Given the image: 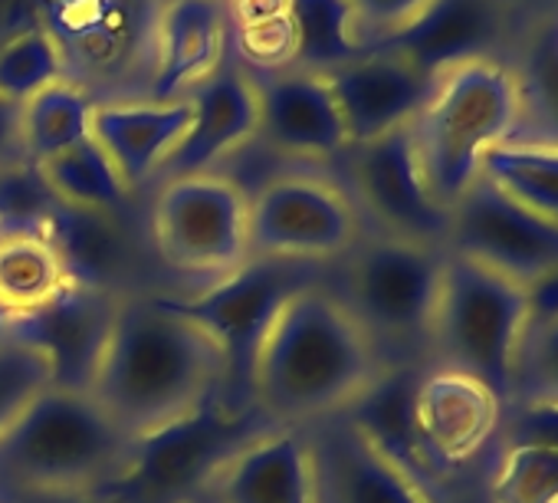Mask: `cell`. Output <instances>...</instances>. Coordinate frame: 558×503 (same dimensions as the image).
<instances>
[{"mask_svg": "<svg viewBox=\"0 0 558 503\" xmlns=\"http://www.w3.org/2000/svg\"><path fill=\"white\" fill-rule=\"evenodd\" d=\"M47 385H50V369L40 352H34L17 339L0 343V431Z\"/></svg>", "mask_w": 558, "mask_h": 503, "instance_id": "d590c367", "label": "cell"}, {"mask_svg": "<svg viewBox=\"0 0 558 503\" xmlns=\"http://www.w3.org/2000/svg\"><path fill=\"white\" fill-rule=\"evenodd\" d=\"M8 330H11V316L0 310V343H8Z\"/></svg>", "mask_w": 558, "mask_h": 503, "instance_id": "60d3db41", "label": "cell"}, {"mask_svg": "<svg viewBox=\"0 0 558 503\" xmlns=\"http://www.w3.org/2000/svg\"><path fill=\"white\" fill-rule=\"evenodd\" d=\"M129 438L76 388L47 385L0 431V503L50 490H109L129 464Z\"/></svg>", "mask_w": 558, "mask_h": 503, "instance_id": "3957f363", "label": "cell"}, {"mask_svg": "<svg viewBox=\"0 0 558 503\" xmlns=\"http://www.w3.org/2000/svg\"><path fill=\"white\" fill-rule=\"evenodd\" d=\"M293 67L310 73H332L365 53L355 17L345 0H290Z\"/></svg>", "mask_w": 558, "mask_h": 503, "instance_id": "f1b7e54d", "label": "cell"}, {"mask_svg": "<svg viewBox=\"0 0 558 503\" xmlns=\"http://www.w3.org/2000/svg\"><path fill=\"white\" fill-rule=\"evenodd\" d=\"M44 233L57 247L70 284L102 290L112 297L135 294L129 280L135 277L138 258H135V240L122 224V214L60 201Z\"/></svg>", "mask_w": 558, "mask_h": 503, "instance_id": "603a6c76", "label": "cell"}, {"mask_svg": "<svg viewBox=\"0 0 558 503\" xmlns=\"http://www.w3.org/2000/svg\"><path fill=\"white\" fill-rule=\"evenodd\" d=\"M63 57L53 37L31 24L0 40V99L24 106L53 83H63Z\"/></svg>", "mask_w": 558, "mask_h": 503, "instance_id": "1f68e13d", "label": "cell"}, {"mask_svg": "<svg viewBox=\"0 0 558 503\" xmlns=\"http://www.w3.org/2000/svg\"><path fill=\"white\" fill-rule=\"evenodd\" d=\"M502 411V402L466 372L437 366L417 379V431L444 477L470 464L496 438Z\"/></svg>", "mask_w": 558, "mask_h": 503, "instance_id": "ffe728a7", "label": "cell"}, {"mask_svg": "<svg viewBox=\"0 0 558 503\" xmlns=\"http://www.w3.org/2000/svg\"><path fill=\"white\" fill-rule=\"evenodd\" d=\"M17 161H27L21 135V106L0 99V168Z\"/></svg>", "mask_w": 558, "mask_h": 503, "instance_id": "f35d334b", "label": "cell"}, {"mask_svg": "<svg viewBox=\"0 0 558 503\" xmlns=\"http://www.w3.org/2000/svg\"><path fill=\"white\" fill-rule=\"evenodd\" d=\"M119 300L122 297L66 284L44 307L14 316L8 339H17L44 356L50 385L89 392L112 336Z\"/></svg>", "mask_w": 558, "mask_h": 503, "instance_id": "9a60e30c", "label": "cell"}, {"mask_svg": "<svg viewBox=\"0 0 558 503\" xmlns=\"http://www.w3.org/2000/svg\"><path fill=\"white\" fill-rule=\"evenodd\" d=\"M444 250L529 287L558 271V224L476 178L450 207Z\"/></svg>", "mask_w": 558, "mask_h": 503, "instance_id": "7c38bea8", "label": "cell"}, {"mask_svg": "<svg viewBox=\"0 0 558 503\" xmlns=\"http://www.w3.org/2000/svg\"><path fill=\"white\" fill-rule=\"evenodd\" d=\"M506 142L558 148V21L525 53L515 76V122Z\"/></svg>", "mask_w": 558, "mask_h": 503, "instance_id": "4316f807", "label": "cell"}, {"mask_svg": "<svg viewBox=\"0 0 558 503\" xmlns=\"http://www.w3.org/2000/svg\"><path fill=\"white\" fill-rule=\"evenodd\" d=\"M233 44L230 0H158L148 99H187L214 76Z\"/></svg>", "mask_w": 558, "mask_h": 503, "instance_id": "e0dca14e", "label": "cell"}, {"mask_svg": "<svg viewBox=\"0 0 558 503\" xmlns=\"http://www.w3.org/2000/svg\"><path fill=\"white\" fill-rule=\"evenodd\" d=\"M70 284L47 233L0 237V310L11 320L53 300Z\"/></svg>", "mask_w": 558, "mask_h": 503, "instance_id": "484cf974", "label": "cell"}, {"mask_svg": "<svg viewBox=\"0 0 558 503\" xmlns=\"http://www.w3.org/2000/svg\"><path fill=\"white\" fill-rule=\"evenodd\" d=\"M227 392V359L214 336L171 297L125 294L89 395L129 434H151Z\"/></svg>", "mask_w": 558, "mask_h": 503, "instance_id": "6da1fadb", "label": "cell"}, {"mask_svg": "<svg viewBox=\"0 0 558 503\" xmlns=\"http://www.w3.org/2000/svg\"><path fill=\"white\" fill-rule=\"evenodd\" d=\"M197 503H326L316 441L306 428H263L210 474Z\"/></svg>", "mask_w": 558, "mask_h": 503, "instance_id": "5bb4252c", "label": "cell"}, {"mask_svg": "<svg viewBox=\"0 0 558 503\" xmlns=\"http://www.w3.org/2000/svg\"><path fill=\"white\" fill-rule=\"evenodd\" d=\"M349 178L352 201L359 214L365 211L378 233L447 247L450 211H444L421 171L411 125H401L365 145H349Z\"/></svg>", "mask_w": 558, "mask_h": 503, "instance_id": "4fadbf2b", "label": "cell"}, {"mask_svg": "<svg viewBox=\"0 0 558 503\" xmlns=\"http://www.w3.org/2000/svg\"><path fill=\"white\" fill-rule=\"evenodd\" d=\"M93 109L96 96H89L83 86L63 80L37 93L21 106V135H24V155L27 161L40 165L83 139L93 135Z\"/></svg>", "mask_w": 558, "mask_h": 503, "instance_id": "83f0119b", "label": "cell"}, {"mask_svg": "<svg viewBox=\"0 0 558 503\" xmlns=\"http://www.w3.org/2000/svg\"><path fill=\"white\" fill-rule=\"evenodd\" d=\"M60 197L34 161L0 168V237L4 233H44Z\"/></svg>", "mask_w": 558, "mask_h": 503, "instance_id": "d6a6232c", "label": "cell"}, {"mask_svg": "<svg viewBox=\"0 0 558 503\" xmlns=\"http://www.w3.org/2000/svg\"><path fill=\"white\" fill-rule=\"evenodd\" d=\"M272 421L227 392L191 415L135 438L119 480L102 490L112 503H197L210 474Z\"/></svg>", "mask_w": 558, "mask_h": 503, "instance_id": "8992f818", "label": "cell"}, {"mask_svg": "<svg viewBox=\"0 0 558 503\" xmlns=\"http://www.w3.org/2000/svg\"><path fill=\"white\" fill-rule=\"evenodd\" d=\"M493 503H558V451L509 447L489 480Z\"/></svg>", "mask_w": 558, "mask_h": 503, "instance_id": "836d02e7", "label": "cell"}, {"mask_svg": "<svg viewBox=\"0 0 558 503\" xmlns=\"http://www.w3.org/2000/svg\"><path fill=\"white\" fill-rule=\"evenodd\" d=\"M246 224L250 191L220 171L161 178L148 211L155 258L178 277L204 284L250 261Z\"/></svg>", "mask_w": 558, "mask_h": 503, "instance_id": "9c48e42d", "label": "cell"}, {"mask_svg": "<svg viewBox=\"0 0 558 503\" xmlns=\"http://www.w3.org/2000/svg\"><path fill=\"white\" fill-rule=\"evenodd\" d=\"M385 366L339 294L310 284L272 320L250 372V402L272 424L310 428L342 418Z\"/></svg>", "mask_w": 558, "mask_h": 503, "instance_id": "7a4b0ae2", "label": "cell"}, {"mask_svg": "<svg viewBox=\"0 0 558 503\" xmlns=\"http://www.w3.org/2000/svg\"><path fill=\"white\" fill-rule=\"evenodd\" d=\"M499 21L489 0H430V4L395 37L372 50L404 57L427 76H444L463 63L486 60Z\"/></svg>", "mask_w": 558, "mask_h": 503, "instance_id": "cb8c5ba5", "label": "cell"}, {"mask_svg": "<svg viewBox=\"0 0 558 503\" xmlns=\"http://www.w3.org/2000/svg\"><path fill=\"white\" fill-rule=\"evenodd\" d=\"M191 125V99H96L93 139L119 168L122 181L135 191L158 178L178 142Z\"/></svg>", "mask_w": 558, "mask_h": 503, "instance_id": "7402d4cb", "label": "cell"}, {"mask_svg": "<svg viewBox=\"0 0 558 503\" xmlns=\"http://www.w3.org/2000/svg\"><path fill=\"white\" fill-rule=\"evenodd\" d=\"M37 168L63 204L122 214L132 197V188L122 181L119 168L112 165V158L102 152V145L93 135L40 161Z\"/></svg>", "mask_w": 558, "mask_h": 503, "instance_id": "f546056e", "label": "cell"}, {"mask_svg": "<svg viewBox=\"0 0 558 503\" xmlns=\"http://www.w3.org/2000/svg\"><path fill=\"white\" fill-rule=\"evenodd\" d=\"M529 323L525 287L460 254L444 258L430 349L444 369L483 382L502 408L512 405V366Z\"/></svg>", "mask_w": 558, "mask_h": 503, "instance_id": "5b68a950", "label": "cell"}, {"mask_svg": "<svg viewBox=\"0 0 558 503\" xmlns=\"http://www.w3.org/2000/svg\"><path fill=\"white\" fill-rule=\"evenodd\" d=\"M515 122V76L473 60L437 80L434 96L411 122L417 161L434 201L450 211L480 178L483 155L506 142Z\"/></svg>", "mask_w": 558, "mask_h": 503, "instance_id": "277c9868", "label": "cell"}, {"mask_svg": "<svg viewBox=\"0 0 558 503\" xmlns=\"http://www.w3.org/2000/svg\"><path fill=\"white\" fill-rule=\"evenodd\" d=\"M191 125L171 158L165 161L161 178L217 171V165L240 148H246L259 132V96L253 73L236 60L207 76L197 89H191Z\"/></svg>", "mask_w": 558, "mask_h": 503, "instance_id": "d6986e66", "label": "cell"}, {"mask_svg": "<svg viewBox=\"0 0 558 503\" xmlns=\"http://www.w3.org/2000/svg\"><path fill=\"white\" fill-rule=\"evenodd\" d=\"M253 73V70H250ZM259 96V132L272 152L287 158L326 161L349 152V132L323 73L293 63L253 73Z\"/></svg>", "mask_w": 558, "mask_h": 503, "instance_id": "2e32d148", "label": "cell"}, {"mask_svg": "<svg viewBox=\"0 0 558 503\" xmlns=\"http://www.w3.org/2000/svg\"><path fill=\"white\" fill-rule=\"evenodd\" d=\"M480 178L515 204L558 224V148L499 142L483 155Z\"/></svg>", "mask_w": 558, "mask_h": 503, "instance_id": "4dcf8cb0", "label": "cell"}, {"mask_svg": "<svg viewBox=\"0 0 558 503\" xmlns=\"http://www.w3.org/2000/svg\"><path fill=\"white\" fill-rule=\"evenodd\" d=\"M515 402L558 405V316L525 323L512 366V405Z\"/></svg>", "mask_w": 558, "mask_h": 503, "instance_id": "e575fe53", "label": "cell"}, {"mask_svg": "<svg viewBox=\"0 0 558 503\" xmlns=\"http://www.w3.org/2000/svg\"><path fill=\"white\" fill-rule=\"evenodd\" d=\"M323 496L329 503H437L398 467L375 454L342 418L316 444Z\"/></svg>", "mask_w": 558, "mask_h": 503, "instance_id": "d4e9b609", "label": "cell"}, {"mask_svg": "<svg viewBox=\"0 0 558 503\" xmlns=\"http://www.w3.org/2000/svg\"><path fill=\"white\" fill-rule=\"evenodd\" d=\"M421 369L411 362H391L378 372V379L352 402L342 421L391 467H398L414 487L440 503L444 474L434 467L414 415V392H417Z\"/></svg>", "mask_w": 558, "mask_h": 503, "instance_id": "44dd1931", "label": "cell"}, {"mask_svg": "<svg viewBox=\"0 0 558 503\" xmlns=\"http://www.w3.org/2000/svg\"><path fill=\"white\" fill-rule=\"evenodd\" d=\"M250 258L323 267L362 240L352 194L310 171L272 175L250 194Z\"/></svg>", "mask_w": 558, "mask_h": 503, "instance_id": "30bf717a", "label": "cell"}, {"mask_svg": "<svg viewBox=\"0 0 558 503\" xmlns=\"http://www.w3.org/2000/svg\"><path fill=\"white\" fill-rule=\"evenodd\" d=\"M8 503H112V500L96 490H50V493H24Z\"/></svg>", "mask_w": 558, "mask_h": 503, "instance_id": "ab89813d", "label": "cell"}, {"mask_svg": "<svg viewBox=\"0 0 558 503\" xmlns=\"http://www.w3.org/2000/svg\"><path fill=\"white\" fill-rule=\"evenodd\" d=\"M31 14L53 37L70 83L96 99L145 96L158 0H31Z\"/></svg>", "mask_w": 558, "mask_h": 503, "instance_id": "ba28073f", "label": "cell"}, {"mask_svg": "<svg viewBox=\"0 0 558 503\" xmlns=\"http://www.w3.org/2000/svg\"><path fill=\"white\" fill-rule=\"evenodd\" d=\"M444 258V247H427L388 233L362 237L342 258V290L336 294L372 336L381 356L385 349H430Z\"/></svg>", "mask_w": 558, "mask_h": 503, "instance_id": "52a82bcc", "label": "cell"}, {"mask_svg": "<svg viewBox=\"0 0 558 503\" xmlns=\"http://www.w3.org/2000/svg\"><path fill=\"white\" fill-rule=\"evenodd\" d=\"M310 284H319V267L250 258L243 267L204 284L197 294L171 300L220 346L227 359V395L250 402V372L272 320Z\"/></svg>", "mask_w": 558, "mask_h": 503, "instance_id": "8fae6325", "label": "cell"}, {"mask_svg": "<svg viewBox=\"0 0 558 503\" xmlns=\"http://www.w3.org/2000/svg\"><path fill=\"white\" fill-rule=\"evenodd\" d=\"M345 4L352 8L362 47L372 50L404 31L430 0H345Z\"/></svg>", "mask_w": 558, "mask_h": 503, "instance_id": "74e56055", "label": "cell"}, {"mask_svg": "<svg viewBox=\"0 0 558 503\" xmlns=\"http://www.w3.org/2000/svg\"><path fill=\"white\" fill-rule=\"evenodd\" d=\"M342 112L349 145H365L401 125H411L437 89V76L421 73L404 57L365 50L362 57L326 73Z\"/></svg>", "mask_w": 558, "mask_h": 503, "instance_id": "ac0fdd59", "label": "cell"}, {"mask_svg": "<svg viewBox=\"0 0 558 503\" xmlns=\"http://www.w3.org/2000/svg\"><path fill=\"white\" fill-rule=\"evenodd\" d=\"M496 438L502 451L509 447H538L558 451V405L545 402H515L502 411Z\"/></svg>", "mask_w": 558, "mask_h": 503, "instance_id": "8d00e7d4", "label": "cell"}]
</instances>
